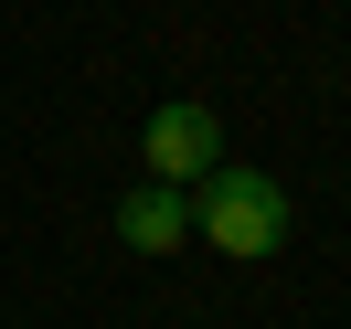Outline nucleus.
<instances>
[{
    "mask_svg": "<svg viewBox=\"0 0 351 329\" xmlns=\"http://www.w3.org/2000/svg\"><path fill=\"white\" fill-rule=\"evenodd\" d=\"M192 234L213 244V255H234V265H256V255H277L287 244V192L266 170H202L192 181Z\"/></svg>",
    "mask_w": 351,
    "mask_h": 329,
    "instance_id": "f257e3e1",
    "label": "nucleus"
},
{
    "mask_svg": "<svg viewBox=\"0 0 351 329\" xmlns=\"http://www.w3.org/2000/svg\"><path fill=\"white\" fill-rule=\"evenodd\" d=\"M138 170H149V181H171V192H192L202 170H223V117L202 107V96L149 107V128H138Z\"/></svg>",
    "mask_w": 351,
    "mask_h": 329,
    "instance_id": "f03ea898",
    "label": "nucleus"
},
{
    "mask_svg": "<svg viewBox=\"0 0 351 329\" xmlns=\"http://www.w3.org/2000/svg\"><path fill=\"white\" fill-rule=\"evenodd\" d=\"M117 244H128V255H181V244H192V192L138 181V192L117 202Z\"/></svg>",
    "mask_w": 351,
    "mask_h": 329,
    "instance_id": "7ed1b4c3",
    "label": "nucleus"
}]
</instances>
